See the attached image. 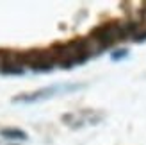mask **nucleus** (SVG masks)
Returning a JSON list of instances; mask_svg holds the SVG:
<instances>
[{"mask_svg": "<svg viewBox=\"0 0 146 145\" xmlns=\"http://www.w3.org/2000/svg\"><path fill=\"white\" fill-rule=\"evenodd\" d=\"M127 56H128V50L127 48H119V50H114L111 54V59L112 61H121V59H125Z\"/></svg>", "mask_w": 146, "mask_h": 145, "instance_id": "nucleus-6", "label": "nucleus"}, {"mask_svg": "<svg viewBox=\"0 0 146 145\" xmlns=\"http://www.w3.org/2000/svg\"><path fill=\"white\" fill-rule=\"evenodd\" d=\"M50 50L61 68H73L91 57L93 43L89 38H73L66 43H54Z\"/></svg>", "mask_w": 146, "mask_h": 145, "instance_id": "nucleus-1", "label": "nucleus"}, {"mask_svg": "<svg viewBox=\"0 0 146 145\" xmlns=\"http://www.w3.org/2000/svg\"><path fill=\"white\" fill-rule=\"evenodd\" d=\"M20 61L23 68L29 66L34 72H50L54 64H57L50 48H31L25 52H20Z\"/></svg>", "mask_w": 146, "mask_h": 145, "instance_id": "nucleus-4", "label": "nucleus"}, {"mask_svg": "<svg viewBox=\"0 0 146 145\" xmlns=\"http://www.w3.org/2000/svg\"><path fill=\"white\" fill-rule=\"evenodd\" d=\"M87 38L98 48V52H102V50L111 48L116 41L128 38V34H127V29H125V21L109 20V21H104V23L93 27Z\"/></svg>", "mask_w": 146, "mask_h": 145, "instance_id": "nucleus-2", "label": "nucleus"}, {"mask_svg": "<svg viewBox=\"0 0 146 145\" xmlns=\"http://www.w3.org/2000/svg\"><path fill=\"white\" fill-rule=\"evenodd\" d=\"M86 84H54V86H45L41 90H36L31 93H20V95H14L13 97V102L14 104H32V102H41V100H46V99H52L59 93H71V91H77V90H82Z\"/></svg>", "mask_w": 146, "mask_h": 145, "instance_id": "nucleus-3", "label": "nucleus"}, {"mask_svg": "<svg viewBox=\"0 0 146 145\" xmlns=\"http://www.w3.org/2000/svg\"><path fill=\"white\" fill-rule=\"evenodd\" d=\"M0 136L5 140H18V142H25L29 140V134L25 131H21L18 127H4L0 129Z\"/></svg>", "mask_w": 146, "mask_h": 145, "instance_id": "nucleus-5", "label": "nucleus"}]
</instances>
